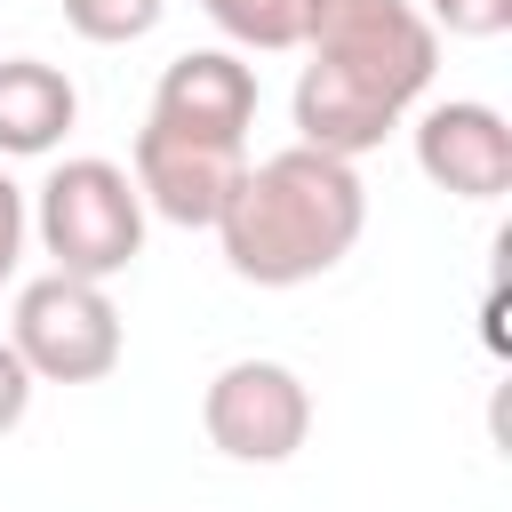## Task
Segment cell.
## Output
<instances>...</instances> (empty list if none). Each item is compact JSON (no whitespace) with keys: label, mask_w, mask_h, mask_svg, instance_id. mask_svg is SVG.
Returning a JSON list of instances; mask_svg holds the SVG:
<instances>
[{"label":"cell","mask_w":512,"mask_h":512,"mask_svg":"<svg viewBox=\"0 0 512 512\" xmlns=\"http://www.w3.org/2000/svg\"><path fill=\"white\" fill-rule=\"evenodd\" d=\"M304 56L312 64L296 72V144L360 160L432 88L440 32L424 24L416 0H312Z\"/></svg>","instance_id":"obj_1"},{"label":"cell","mask_w":512,"mask_h":512,"mask_svg":"<svg viewBox=\"0 0 512 512\" xmlns=\"http://www.w3.org/2000/svg\"><path fill=\"white\" fill-rule=\"evenodd\" d=\"M360 224H368V192H360L352 160L288 144V152L240 168V184L216 216V240L248 288H304L352 256Z\"/></svg>","instance_id":"obj_2"},{"label":"cell","mask_w":512,"mask_h":512,"mask_svg":"<svg viewBox=\"0 0 512 512\" xmlns=\"http://www.w3.org/2000/svg\"><path fill=\"white\" fill-rule=\"evenodd\" d=\"M32 232L40 248L56 256V272L72 280H112L144 256V200H136V176L120 160H56L48 184L32 192Z\"/></svg>","instance_id":"obj_3"},{"label":"cell","mask_w":512,"mask_h":512,"mask_svg":"<svg viewBox=\"0 0 512 512\" xmlns=\"http://www.w3.org/2000/svg\"><path fill=\"white\" fill-rule=\"evenodd\" d=\"M16 360L32 368V384H96L120 368V304L96 280L72 272H40L16 288V320H8Z\"/></svg>","instance_id":"obj_4"},{"label":"cell","mask_w":512,"mask_h":512,"mask_svg":"<svg viewBox=\"0 0 512 512\" xmlns=\"http://www.w3.org/2000/svg\"><path fill=\"white\" fill-rule=\"evenodd\" d=\"M200 432L232 464H288L312 432V392L288 360H232L200 392Z\"/></svg>","instance_id":"obj_5"},{"label":"cell","mask_w":512,"mask_h":512,"mask_svg":"<svg viewBox=\"0 0 512 512\" xmlns=\"http://www.w3.org/2000/svg\"><path fill=\"white\" fill-rule=\"evenodd\" d=\"M240 168H248V152H232V144H200V136H176V128H160V120H144L136 128V200L152 208V216H168V224H184V232H216V216H224V200H232V184H240Z\"/></svg>","instance_id":"obj_6"},{"label":"cell","mask_w":512,"mask_h":512,"mask_svg":"<svg viewBox=\"0 0 512 512\" xmlns=\"http://www.w3.org/2000/svg\"><path fill=\"white\" fill-rule=\"evenodd\" d=\"M416 168L448 200H504L512 192V128L480 96H448L416 112Z\"/></svg>","instance_id":"obj_7"},{"label":"cell","mask_w":512,"mask_h":512,"mask_svg":"<svg viewBox=\"0 0 512 512\" xmlns=\"http://www.w3.org/2000/svg\"><path fill=\"white\" fill-rule=\"evenodd\" d=\"M152 120L176 128V136L248 152V128H256V72H248L232 48H192V56H176V64L160 72Z\"/></svg>","instance_id":"obj_8"},{"label":"cell","mask_w":512,"mask_h":512,"mask_svg":"<svg viewBox=\"0 0 512 512\" xmlns=\"http://www.w3.org/2000/svg\"><path fill=\"white\" fill-rule=\"evenodd\" d=\"M72 120H80L72 72H56L48 56H0V160L56 152Z\"/></svg>","instance_id":"obj_9"},{"label":"cell","mask_w":512,"mask_h":512,"mask_svg":"<svg viewBox=\"0 0 512 512\" xmlns=\"http://www.w3.org/2000/svg\"><path fill=\"white\" fill-rule=\"evenodd\" d=\"M200 16L240 48H304L312 0H200Z\"/></svg>","instance_id":"obj_10"},{"label":"cell","mask_w":512,"mask_h":512,"mask_svg":"<svg viewBox=\"0 0 512 512\" xmlns=\"http://www.w3.org/2000/svg\"><path fill=\"white\" fill-rule=\"evenodd\" d=\"M160 8L168 0H64V24L80 40H96V48H128V40H144L160 24Z\"/></svg>","instance_id":"obj_11"},{"label":"cell","mask_w":512,"mask_h":512,"mask_svg":"<svg viewBox=\"0 0 512 512\" xmlns=\"http://www.w3.org/2000/svg\"><path fill=\"white\" fill-rule=\"evenodd\" d=\"M424 24L456 40H496L512 32V0H424Z\"/></svg>","instance_id":"obj_12"},{"label":"cell","mask_w":512,"mask_h":512,"mask_svg":"<svg viewBox=\"0 0 512 512\" xmlns=\"http://www.w3.org/2000/svg\"><path fill=\"white\" fill-rule=\"evenodd\" d=\"M24 232H32V208H24V184L0 168V288L16 280V264H24Z\"/></svg>","instance_id":"obj_13"},{"label":"cell","mask_w":512,"mask_h":512,"mask_svg":"<svg viewBox=\"0 0 512 512\" xmlns=\"http://www.w3.org/2000/svg\"><path fill=\"white\" fill-rule=\"evenodd\" d=\"M24 408H32V368L16 360V344L0 336V432H16L24 424Z\"/></svg>","instance_id":"obj_14"}]
</instances>
